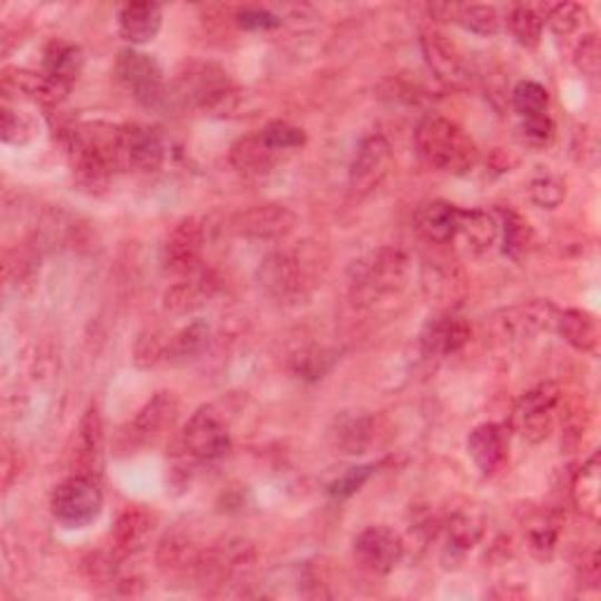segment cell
<instances>
[{"instance_id": "obj_13", "label": "cell", "mask_w": 601, "mask_h": 601, "mask_svg": "<svg viewBox=\"0 0 601 601\" xmlns=\"http://www.w3.org/2000/svg\"><path fill=\"white\" fill-rule=\"evenodd\" d=\"M205 249V228L200 219H181L169 230L162 245V266L175 275H193L200 270Z\"/></svg>"}, {"instance_id": "obj_38", "label": "cell", "mask_w": 601, "mask_h": 601, "mask_svg": "<svg viewBox=\"0 0 601 601\" xmlns=\"http://www.w3.org/2000/svg\"><path fill=\"white\" fill-rule=\"evenodd\" d=\"M545 24L560 36L569 38L573 33L581 31L588 24V10L578 3H560V6H550L545 10Z\"/></svg>"}, {"instance_id": "obj_30", "label": "cell", "mask_w": 601, "mask_h": 601, "mask_svg": "<svg viewBox=\"0 0 601 601\" xmlns=\"http://www.w3.org/2000/svg\"><path fill=\"white\" fill-rule=\"evenodd\" d=\"M209 346V327L207 322L196 319L188 327L179 329L175 336L165 341V359L169 362H188L196 359Z\"/></svg>"}, {"instance_id": "obj_23", "label": "cell", "mask_w": 601, "mask_h": 601, "mask_svg": "<svg viewBox=\"0 0 601 601\" xmlns=\"http://www.w3.org/2000/svg\"><path fill=\"white\" fill-rule=\"evenodd\" d=\"M461 209L446 200H431L416 211V230L427 243L449 245L459 235Z\"/></svg>"}, {"instance_id": "obj_28", "label": "cell", "mask_w": 601, "mask_h": 601, "mask_svg": "<svg viewBox=\"0 0 601 601\" xmlns=\"http://www.w3.org/2000/svg\"><path fill=\"white\" fill-rule=\"evenodd\" d=\"M459 233L467 240L472 252H489L496 245L501 235V221L493 211L486 209H461L459 219Z\"/></svg>"}, {"instance_id": "obj_44", "label": "cell", "mask_w": 601, "mask_h": 601, "mask_svg": "<svg viewBox=\"0 0 601 601\" xmlns=\"http://www.w3.org/2000/svg\"><path fill=\"white\" fill-rule=\"evenodd\" d=\"M554 137V125L548 116L539 118H522L520 125V139L529 148H545Z\"/></svg>"}, {"instance_id": "obj_10", "label": "cell", "mask_w": 601, "mask_h": 601, "mask_svg": "<svg viewBox=\"0 0 601 601\" xmlns=\"http://www.w3.org/2000/svg\"><path fill=\"white\" fill-rule=\"evenodd\" d=\"M228 228L233 235H238V238L275 243L285 240L296 228V214L289 207L277 203L254 205L235 214Z\"/></svg>"}, {"instance_id": "obj_34", "label": "cell", "mask_w": 601, "mask_h": 601, "mask_svg": "<svg viewBox=\"0 0 601 601\" xmlns=\"http://www.w3.org/2000/svg\"><path fill=\"white\" fill-rule=\"evenodd\" d=\"M503 252L512 262H522L533 245V230L524 217L512 209H501Z\"/></svg>"}, {"instance_id": "obj_45", "label": "cell", "mask_w": 601, "mask_h": 601, "mask_svg": "<svg viewBox=\"0 0 601 601\" xmlns=\"http://www.w3.org/2000/svg\"><path fill=\"white\" fill-rule=\"evenodd\" d=\"M235 24L245 31H273L283 24V19L266 8H243L235 12Z\"/></svg>"}, {"instance_id": "obj_37", "label": "cell", "mask_w": 601, "mask_h": 601, "mask_svg": "<svg viewBox=\"0 0 601 601\" xmlns=\"http://www.w3.org/2000/svg\"><path fill=\"white\" fill-rule=\"evenodd\" d=\"M512 106L522 118L548 116L550 92L543 88L541 82L522 80V82L514 85V90H512Z\"/></svg>"}, {"instance_id": "obj_14", "label": "cell", "mask_w": 601, "mask_h": 601, "mask_svg": "<svg viewBox=\"0 0 601 601\" xmlns=\"http://www.w3.org/2000/svg\"><path fill=\"white\" fill-rule=\"evenodd\" d=\"M353 554L359 569L374 575H385L402 562L404 541L388 526H370L355 539Z\"/></svg>"}, {"instance_id": "obj_7", "label": "cell", "mask_w": 601, "mask_h": 601, "mask_svg": "<svg viewBox=\"0 0 601 601\" xmlns=\"http://www.w3.org/2000/svg\"><path fill=\"white\" fill-rule=\"evenodd\" d=\"M177 414H179L177 395L169 391L156 393L141 406L137 416L122 427L116 440V449L120 451V454L130 456L146 449L148 444H156L169 431V427L175 425Z\"/></svg>"}, {"instance_id": "obj_22", "label": "cell", "mask_w": 601, "mask_h": 601, "mask_svg": "<svg viewBox=\"0 0 601 601\" xmlns=\"http://www.w3.org/2000/svg\"><path fill=\"white\" fill-rule=\"evenodd\" d=\"M162 29V8L156 3H122L118 8V31L132 42V46H146L156 40Z\"/></svg>"}, {"instance_id": "obj_26", "label": "cell", "mask_w": 601, "mask_h": 601, "mask_svg": "<svg viewBox=\"0 0 601 601\" xmlns=\"http://www.w3.org/2000/svg\"><path fill=\"white\" fill-rule=\"evenodd\" d=\"M554 329L571 348L578 353H597L599 346V325L597 319L585 311H556Z\"/></svg>"}, {"instance_id": "obj_29", "label": "cell", "mask_w": 601, "mask_h": 601, "mask_svg": "<svg viewBox=\"0 0 601 601\" xmlns=\"http://www.w3.org/2000/svg\"><path fill=\"white\" fill-rule=\"evenodd\" d=\"M482 539V522L472 514H456L451 518L446 529V545H444V564L459 566L467 552L477 545Z\"/></svg>"}, {"instance_id": "obj_8", "label": "cell", "mask_w": 601, "mask_h": 601, "mask_svg": "<svg viewBox=\"0 0 601 601\" xmlns=\"http://www.w3.org/2000/svg\"><path fill=\"white\" fill-rule=\"evenodd\" d=\"M50 510L55 520L67 529H85L99 520L104 510L101 484L95 477L71 475L57 484L50 499Z\"/></svg>"}, {"instance_id": "obj_46", "label": "cell", "mask_w": 601, "mask_h": 601, "mask_svg": "<svg viewBox=\"0 0 601 601\" xmlns=\"http://www.w3.org/2000/svg\"><path fill=\"white\" fill-rule=\"evenodd\" d=\"M556 548V529L550 522H539L529 529V550L539 560H550Z\"/></svg>"}, {"instance_id": "obj_19", "label": "cell", "mask_w": 601, "mask_h": 601, "mask_svg": "<svg viewBox=\"0 0 601 601\" xmlns=\"http://www.w3.org/2000/svg\"><path fill=\"white\" fill-rule=\"evenodd\" d=\"M158 526V518L150 510L137 505V508H127L111 533L114 541V552L120 560L125 556H135L148 548V541L154 539Z\"/></svg>"}, {"instance_id": "obj_11", "label": "cell", "mask_w": 601, "mask_h": 601, "mask_svg": "<svg viewBox=\"0 0 601 601\" xmlns=\"http://www.w3.org/2000/svg\"><path fill=\"white\" fill-rule=\"evenodd\" d=\"M560 400H562V391L556 383L535 385L533 391H529L520 400L514 418H518L520 431L529 442L541 444L552 435L554 412H556V406H560Z\"/></svg>"}, {"instance_id": "obj_9", "label": "cell", "mask_w": 601, "mask_h": 601, "mask_svg": "<svg viewBox=\"0 0 601 601\" xmlns=\"http://www.w3.org/2000/svg\"><path fill=\"white\" fill-rule=\"evenodd\" d=\"M116 76L144 109H160L167 104V85L160 63L139 50H122L116 59Z\"/></svg>"}, {"instance_id": "obj_32", "label": "cell", "mask_w": 601, "mask_h": 601, "mask_svg": "<svg viewBox=\"0 0 601 601\" xmlns=\"http://www.w3.org/2000/svg\"><path fill=\"white\" fill-rule=\"evenodd\" d=\"M214 289V283L207 275L193 273L186 283H179L165 294V311L171 313H188L193 308L203 306Z\"/></svg>"}, {"instance_id": "obj_18", "label": "cell", "mask_w": 601, "mask_h": 601, "mask_svg": "<svg viewBox=\"0 0 601 601\" xmlns=\"http://www.w3.org/2000/svg\"><path fill=\"white\" fill-rule=\"evenodd\" d=\"M510 435L505 425L484 423L477 425L467 437V454L484 477H493L508 463Z\"/></svg>"}, {"instance_id": "obj_33", "label": "cell", "mask_w": 601, "mask_h": 601, "mask_svg": "<svg viewBox=\"0 0 601 601\" xmlns=\"http://www.w3.org/2000/svg\"><path fill=\"white\" fill-rule=\"evenodd\" d=\"M543 29H545L543 14L531 6H518L508 14V31L512 33L514 40H518V46L526 50H535L541 46Z\"/></svg>"}, {"instance_id": "obj_4", "label": "cell", "mask_w": 601, "mask_h": 601, "mask_svg": "<svg viewBox=\"0 0 601 601\" xmlns=\"http://www.w3.org/2000/svg\"><path fill=\"white\" fill-rule=\"evenodd\" d=\"M179 95L205 116H230L238 109L240 90L235 88L228 71L209 61H193L177 80Z\"/></svg>"}, {"instance_id": "obj_35", "label": "cell", "mask_w": 601, "mask_h": 601, "mask_svg": "<svg viewBox=\"0 0 601 601\" xmlns=\"http://www.w3.org/2000/svg\"><path fill=\"white\" fill-rule=\"evenodd\" d=\"M451 17L456 24L475 36H496L501 31V14L491 6H451Z\"/></svg>"}, {"instance_id": "obj_1", "label": "cell", "mask_w": 601, "mask_h": 601, "mask_svg": "<svg viewBox=\"0 0 601 601\" xmlns=\"http://www.w3.org/2000/svg\"><path fill=\"white\" fill-rule=\"evenodd\" d=\"M69 158L73 175L85 188H104L125 160V127L109 122H85L69 132Z\"/></svg>"}, {"instance_id": "obj_17", "label": "cell", "mask_w": 601, "mask_h": 601, "mask_svg": "<svg viewBox=\"0 0 601 601\" xmlns=\"http://www.w3.org/2000/svg\"><path fill=\"white\" fill-rule=\"evenodd\" d=\"M421 48L425 63L431 67V71L444 82L449 88H461L467 82L470 73L465 67V59L461 50L451 42L444 33L440 31H425L421 38Z\"/></svg>"}, {"instance_id": "obj_21", "label": "cell", "mask_w": 601, "mask_h": 601, "mask_svg": "<svg viewBox=\"0 0 601 601\" xmlns=\"http://www.w3.org/2000/svg\"><path fill=\"white\" fill-rule=\"evenodd\" d=\"M125 127V160L127 169L137 171H158L165 162V141L158 130L139 125Z\"/></svg>"}, {"instance_id": "obj_43", "label": "cell", "mask_w": 601, "mask_h": 601, "mask_svg": "<svg viewBox=\"0 0 601 601\" xmlns=\"http://www.w3.org/2000/svg\"><path fill=\"white\" fill-rule=\"evenodd\" d=\"M573 63H575L578 71L590 76V78L599 76L601 50H599L597 33H588V36H583L581 42H578V48L573 52Z\"/></svg>"}, {"instance_id": "obj_20", "label": "cell", "mask_w": 601, "mask_h": 601, "mask_svg": "<svg viewBox=\"0 0 601 601\" xmlns=\"http://www.w3.org/2000/svg\"><path fill=\"white\" fill-rule=\"evenodd\" d=\"M470 341L467 322L454 315H435L421 332V351L425 357H446L459 353Z\"/></svg>"}, {"instance_id": "obj_6", "label": "cell", "mask_w": 601, "mask_h": 601, "mask_svg": "<svg viewBox=\"0 0 601 601\" xmlns=\"http://www.w3.org/2000/svg\"><path fill=\"white\" fill-rule=\"evenodd\" d=\"M410 275V259L400 249L383 247L353 266V296L359 300H378L397 294Z\"/></svg>"}, {"instance_id": "obj_3", "label": "cell", "mask_w": 601, "mask_h": 601, "mask_svg": "<svg viewBox=\"0 0 601 601\" xmlns=\"http://www.w3.org/2000/svg\"><path fill=\"white\" fill-rule=\"evenodd\" d=\"M319 252L311 245L275 249L259 266V285L277 300L306 298L319 283Z\"/></svg>"}, {"instance_id": "obj_42", "label": "cell", "mask_w": 601, "mask_h": 601, "mask_svg": "<svg viewBox=\"0 0 601 601\" xmlns=\"http://www.w3.org/2000/svg\"><path fill=\"white\" fill-rule=\"evenodd\" d=\"M376 465H359V467H351L348 472H343L338 480H334L329 484V496L332 499H351L353 493H357L364 484L370 482V477L374 475Z\"/></svg>"}, {"instance_id": "obj_24", "label": "cell", "mask_w": 601, "mask_h": 601, "mask_svg": "<svg viewBox=\"0 0 601 601\" xmlns=\"http://www.w3.org/2000/svg\"><path fill=\"white\" fill-rule=\"evenodd\" d=\"M82 63L85 57L76 42L55 38L48 42L46 50H42V73L69 90L82 73Z\"/></svg>"}, {"instance_id": "obj_39", "label": "cell", "mask_w": 601, "mask_h": 601, "mask_svg": "<svg viewBox=\"0 0 601 601\" xmlns=\"http://www.w3.org/2000/svg\"><path fill=\"white\" fill-rule=\"evenodd\" d=\"M529 196L543 209H556L566 198V186L560 177L552 175V171H543V175L531 179Z\"/></svg>"}, {"instance_id": "obj_15", "label": "cell", "mask_w": 601, "mask_h": 601, "mask_svg": "<svg viewBox=\"0 0 601 601\" xmlns=\"http://www.w3.org/2000/svg\"><path fill=\"white\" fill-rule=\"evenodd\" d=\"M71 467L73 475H85L101 480L104 472V421L99 414L97 402H92L85 412L78 433H76V444L71 451Z\"/></svg>"}, {"instance_id": "obj_40", "label": "cell", "mask_w": 601, "mask_h": 601, "mask_svg": "<svg viewBox=\"0 0 601 601\" xmlns=\"http://www.w3.org/2000/svg\"><path fill=\"white\" fill-rule=\"evenodd\" d=\"M3 127H0V132H3V141L12 144V146H24L36 137V122L31 116H27L24 111H14L10 106H3Z\"/></svg>"}, {"instance_id": "obj_36", "label": "cell", "mask_w": 601, "mask_h": 601, "mask_svg": "<svg viewBox=\"0 0 601 601\" xmlns=\"http://www.w3.org/2000/svg\"><path fill=\"white\" fill-rule=\"evenodd\" d=\"M573 499L592 520L599 518V454H594L575 475Z\"/></svg>"}, {"instance_id": "obj_41", "label": "cell", "mask_w": 601, "mask_h": 601, "mask_svg": "<svg viewBox=\"0 0 601 601\" xmlns=\"http://www.w3.org/2000/svg\"><path fill=\"white\" fill-rule=\"evenodd\" d=\"M264 144L273 150V154H280V150H292L306 144V135L304 130H298V127L285 122V120H275L270 125H266L264 130L259 132Z\"/></svg>"}, {"instance_id": "obj_2", "label": "cell", "mask_w": 601, "mask_h": 601, "mask_svg": "<svg viewBox=\"0 0 601 601\" xmlns=\"http://www.w3.org/2000/svg\"><path fill=\"white\" fill-rule=\"evenodd\" d=\"M416 150L421 160L446 175H467L480 162V148L454 120L427 116L416 127Z\"/></svg>"}, {"instance_id": "obj_47", "label": "cell", "mask_w": 601, "mask_h": 601, "mask_svg": "<svg viewBox=\"0 0 601 601\" xmlns=\"http://www.w3.org/2000/svg\"><path fill=\"white\" fill-rule=\"evenodd\" d=\"M329 353L325 351H315V353H300L296 355V374H300L304 378H322V374H325L329 367H332V359L334 357H327Z\"/></svg>"}, {"instance_id": "obj_27", "label": "cell", "mask_w": 601, "mask_h": 601, "mask_svg": "<svg viewBox=\"0 0 601 601\" xmlns=\"http://www.w3.org/2000/svg\"><path fill=\"white\" fill-rule=\"evenodd\" d=\"M230 162L245 177H264L275 165V154L264 144L262 135H252L230 146Z\"/></svg>"}, {"instance_id": "obj_16", "label": "cell", "mask_w": 601, "mask_h": 601, "mask_svg": "<svg viewBox=\"0 0 601 601\" xmlns=\"http://www.w3.org/2000/svg\"><path fill=\"white\" fill-rule=\"evenodd\" d=\"M381 440V425L374 416L343 414L329 427V444L336 454L364 456L370 454Z\"/></svg>"}, {"instance_id": "obj_25", "label": "cell", "mask_w": 601, "mask_h": 601, "mask_svg": "<svg viewBox=\"0 0 601 601\" xmlns=\"http://www.w3.org/2000/svg\"><path fill=\"white\" fill-rule=\"evenodd\" d=\"M3 88L14 90L17 95H24L38 104H59L63 97L69 95V88L55 82L46 73H36L27 69H6L3 73Z\"/></svg>"}, {"instance_id": "obj_31", "label": "cell", "mask_w": 601, "mask_h": 601, "mask_svg": "<svg viewBox=\"0 0 601 601\" xmlns=\"http://www.w3.org/2000/svg\"><path fill=\"white\" fill-rule=\"evenodd\" d=\"M556 311L550 300H531V304L526 306H520V308H512L505 313V327L518 332V334H535V332H543V329H554V317H556Z\"/></svg>"}, {"instance_id": "obj_5", "label": "cell", "mask_w": 601, "mask_h": 601, "mask_svg": "<svg viewBox=\"0 0 601 601\" xmlns=\"http://www.w3.org/2000/svg\"><path fill=\"white\" fill-rule=\"evenodd\" d=\"M175 451V463L179 470L224 459L230 451V433L226 421L214 412V406H203L184 425Z\"/></svg>"}, {"instance_id": "obj_12", "label": "cell", "mask_w": 601, "mask_h": 601, "mask_svg": "<svg viewBox=\"0 0 601 601\" xmlns=\"http://www.w3.org/2000/svg\"><path fill=\"white\" fill-rule=\"evenodd\" d=\"M393 167V148L383 135H372L364 139L351 162L348 184L355 196H370L374 193L383 179L388 177Z\"/></svg>"}]
</instances>
